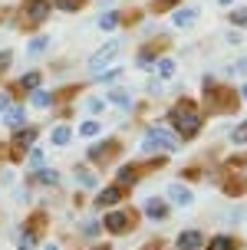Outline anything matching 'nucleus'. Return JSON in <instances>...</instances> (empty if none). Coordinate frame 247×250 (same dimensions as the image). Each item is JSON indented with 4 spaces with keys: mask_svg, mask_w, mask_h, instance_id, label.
<instances>
[{
    "mask_svg": "<svg viewBox=\"0 0 247 250\" xmlns=\"http://www.w3.org/2000/svg\"><path fill=\"white\" fill-rule=\"evenodd\" d=\"M168 122H172V128H175L181 138H195L198 132H201V112H198L195 102H188V99H178V102L172 105Z\"/></svg>",
    "mask_w": 247,
    "mask_h": 250,
    "instance_id": "1",
    "label": "nucleus"
},
{
    "mask_svg": "<svg viewBox=\"0 0 247 250\" xmlns=\"http://www.w3.org/2000/svg\"><path fill=\"white\" fill-rule=\"evenodd\" d=\"M204 89H208V92H204V96H208V99H204V105H208L211 112H231V109L237 105V96L231 92V89L214 86V83H208Z\"/></svg>",
    "mask_w": 247,
    "mask_h": 250,
    "instance_id": "2",
    "label": "nucleus"
},
{
    "mask_svg": "<svg viewBox=\"0 0 247 250\" xmlns=\"http://www.w3.org/2000/svg\"><path fill=\"white\" fill-rule=\"evenodd\" d=\"M142 148L145 151H175L178 148V138L172 135V132H165V128H148L145 138H142Z\"/></svg>",
    "mask_w": 247,
    "mask_h": 250,
    "instance_id": "3",
    "label": "nucleus"
},
{
    "mask_svg": "<svg viewBox=\"0 0 247 250\" xmlns=\"http://www.w3.org/2000/svg\"><path fill=\"white\" fill-rule=\"evenodd\" d=\"M119 53H122V40H109L106 46H99V50L89 56V69H102V66H109Z\"/></svg>",
    "mask_w": 247,
    "mask_h": 250,
    "instance_id": "4",
    "label": "nucleus"
},
{
    "mask_svg": "<svg viewBox=\"0 0 247 250\" xmlns=\"http://www.w3.org/2000/svg\"><path fill=\"white\" fill-rule=\"evenodd\" d=\"M49 13H53V0H26L23 3V17L30 23H43Z\"/></svg>",
    "mask_w": 247,
    "mask_h": 250,
    "instance_id": "5",
    "label": "nucleus"
},
{
    "mask_svg": "<svg viewBox=\"0 0 247 250\" xmlns=\"http://www.w3.org/2000/svg\"><path fill=\"white\" fill-rule=\"evenodd\" d=\"M106 230H112V234H125L129 227H132V214H125V211H112L106 214Z\"/></svg>",
    "mask_w": 247,
    "mask_h": 250,
    "instance_id": "6",
    "label": "nucleus"
},
{
    "mask_svg": "<svg viewBox=\"0 0 247 250\" xmlns=\"http://www.w3.org/2000/svg\"><path fill=\"white\" fill-rule=\"evenodd\" d=\"M33 142H37V128H17V135H13V155L20 158L26 148H33Z\"/></svg>",
    "mask_w": 247,
    "mask_h": 250,
    "instance_id": "7",
    "label": "nucleus"
},
{
    "mask_svg": "<svg viewBox=\"0 0 247 250\" xmlns=\"http://www.w3.org/2000/svg\"><path fill=\"white\" fill-rule=\"evenodd\" d=\"M115 148H119V142H115V138L96 142V145L89 148V162H106V158H112V155H115Z\"/></svg>",
    "mask_w": 247,
    "mask_h": 250,
    "instance_id": "8",
    "label": "nucleus"
},
{
    "mask_svg": "<svg viewBox=\"0 0 247 250\" xmlns=\"http://www.w3.org/2000/svg\"><path fill=\"white\" fill-rule=\"evenodd\" d=\"M195 20H198V7H175L172 23L178 26V30H188V26H195Z\"/></svg>",
    "mask_w": 247,
    "mask_h": 250,
    "instance_id": "9",
    "label": "nucleus"
},
{
    "mask_svg": "<svg viewBox=\"0 0 247 250\" xmlns=\"http://www.w3.org/2000/svg\"><path fill=\"white\" fill-rule=\"evenodd\" d=\"M119 201H122V188L115 185V188H106V191H99L96 208H112V204H119Z\"/></svg>",
    "mask_w": 247,
    "mask_h": 250,
    "instance_id": "10",
    "label": "nucleus"
},
{
    "mask_svg": "<svg viewBox=\"0 0 247 250\" xmlns=\"http://www.w3.org/2000/svg\"><path fill=\"white\" fill-rule=\"evenodd\" d=\"M175 244H178V250H198L201 244H204V237H201L198 230H185V234H178Z\"/></svg>",
    "mask_w": 247,
    "mask_h": 250,
    "instance_id": "11",
    "label": "nucleus"
},
{
    "mask_svg": "<svg viewBox=\"0 0 247 250\" xmlns=\"http://www.w3.org/2000/svg\"><path fill=\"white\" fill-rule=\"evenodd\" d=\"M168 198H172L175 204H181V208H188V204L195 201V194H191V191H188L185 185H172V188H168Z\"/></svg>",
    "mask_w": 247,
    "mask_h": 250,
    "instance_id": "12",
    "label": "nucleus"
},
{
    "mask_svg": "<svg viewBox=\"0 0 247 250\" xmlns=\"http://www.w3.org/2000/svg\"><path fill=\"white\" fill-rule=\"evenodd\" d=\"M3 122L10 125V128H23V125H26L23 105H10V109H7V115H3Z\"/></svg>",
    "mask_w": 247,
    "mask_h": 250,
    "instance_id": "13",
    "label": "nucleus"
},
{
    "mask_svg": "<svg viewBox=\"0 0 247 250\" xmlns=\"http://www.w3.org/2000/svg\"><path fill=\"white\" fill-rule=\"evenodd\" d=\"M40 83H43V76L33 69V73H23V76H20L17 89H20V92H33V89H40Z\"/></svg>",
    "mask_w": 247,
    "mask_h": 250,
    "instance_id": "14",
    "label": "nucleus"
},
{
    "mask_svg": "<svg viewBox=\"0 0 247 250\" xmlns=\"http://www.w3.org/2000/svg\"><path fill=\"white\" fill-rule=\"evenodd\" d=\"M30 102H33L37 109H49V105L56 102V96H53V92H46V89H33V92H30Z\"/></svg>",
    "mask_w": 247,
    "mask_h": 250,
    "instance_id": "15",
    "label": "nucleus"
},
{
    "mask_svg": "<svg viewBox=\"0 0 247 250\" xmlns=\"http://www.w3.org/2000/svg\"><path fill=\"white\" fill-rule=\"evenodd\" d=\"M129 185H138V168L135 165H122V168H119V188H129Z\"/></svg>",
    "mask_w": 247,
    "mask_h": 250,
    "instance_id": "16",
    "label": "nucleus"
},
{
    "mask_svg": "<svg viewBox=\"0 0 247 250\" xmlns=\"http://www.w3.org/2000/svg\"><path fill=\"white\" fill-rule=\"evenodd\" d=\"M145 214L152 217V221H165V214H168V208H165V201H145Z\"/></svg>",
    "mask_w": 247,
    "mask_h": 250,
    "instance_id": "17",
    "label": "nucleus"
},
{
    "mask_svg": "<svg viewBox=\"0 0 247 250\" xmlns=\"http://www.w3.org/2000/svg\"><path fill=\"white\" fill-rule=\"evenodd\" d=\"M49 43H53L49 37H33V40H30V46H26V56H43V53L49 50Z\"/></svg>",
    "mask_w": 247,
    "mask_h": 250,
    "instance_id": "18",
    "label": "nucleus"
},
{
    "mask_svg": "<svg viewBox=\"0 0 247 250\" xmlns=\"http://www.w3.org/2000/svg\"><path fill=\"white\" fill-rule=\"evenodd\" d=\"M119 23H122V13L119 10H106L99 17V30H115Z\"/></svg>",
    "mask_w": 247,
    "mask_h": 250,
    "instance_id": "19",
    "label": "nucleus"
},
{
    "mask_svg": "<svg viewBox=\"0 0 247 250\" xmlns=\"http://www.w3.org/2000/svg\"><path fill=\"white\" fill-rule=\"evenodd\" d=\"M119 76H122V66H109L106 73H102V69H96V73H92V79H96V83H115Z\"/></svg>",
    "mask_w": 247,
    "mask_h": 250,
    "instance_id": "20",
    "label": "nucleus"
},
{
    "mask_svg": "<svg viewBox=\"0 0 247 250\" xmlns=\"http://www.w3.org/2000/svg\"><path fill=\"white\" fill-rule=\"evenodd\" d=\"M49 138H53V145H69V138H73V128H69V125H56Z\"/></svg>",
    "mask_w": 247,
    "mask_h": 250,
    "instance_id": "21",
    "label": "nucleus"
},
{
    "mask_svg": "<svg viewBox=\"0 0 247 250\" xmlns=\"http://www.w3.org/2000/svg\"><path fill=\"white\" fill-rule=\"evenodd\" d=\"M155 73H158V79H172V76H175V60L161 56V60L155 62Z\"/></svg>",
    "mask_w": 247,
    "mask_h": 250,
    "instance_id": "22",
    "label": "nucleus"
},
{
    "mask_svg": "<svg viewBox=\"0 0 247 250\" xmlns=\"http://www.w3.org/2000/svg\"><path fill=\"white\" fill-rule=\"evenodd\" d=\"M106 102H115V105H122V109H132V96L122 92V89H112L109 96H106Z\"/></svg>",
    "mask_w": 247,
    "mask_h": 250,
    "instance_id": "23",
    "label": "nucleus"
},
{
    "mask_svg": "<svg viewBox=\"0 0 247 250\" xmlns=\"http://www.w3.org/2000/svg\"><path fill=\"white\" fill-rule=\"evenodd\" d=\"M99 132H102V122H96V119H86V122L79 125V135L83 138H96Z\"/></svg>",
    "mask_w": 247,
    "mask_h": 250,
    "instance_id": "24",
    "label": "nucleus"
},
{
    "mask_svg": "<svg viewBox=\"0 0 247 250\" xmlns=\"http://www.w3.org/2000/svg\"><path fill=\"white\" fill-rule=\"evenodd\" d=\"M155 46H145V50L138 53V66H142V69H155Z\"/></svg>",
    "mask_w": 247,
    "mask_h": 250,
    "instance_id": "25",
    "label": "nucleus"
},
{
    "mask_svg": "<svg viewBox=\"0 0 247 250\" xmlns=\"http://www.w3.org/2000/svg\"><path fill=\"white\" fill-rule=\"evenodd\" d=\"M86 0H53V10H63V13H76Z\"/></svg>",
    "mask_w": 247,
    "mask_h": 250,
    "instance_id": "26",
    "label": "nucleus"
},
{
    "mask_svg": "<svg viewBox=\"0 0 247 250\" xmlns=\"http://www.w3.org/2000/svg\"><path fill=\"white\" fill-rule=\"evenodd\" d=\"M37 181H40V185H56V181H60V175H56L53 168H40V171H37Z\"/></svg>",
    "mask_w": 247,
    "mask_h": 250,
    "instance_id": "27",
    "label": "nucleus"
},
{
    "mask_svg": "<svg viewBox=\"0 0 247 250\" xmlns=\"http://www.w3.org/2000/svg\"><path fill=\"white\" fill-rule=\"evenodd\" d=\"M76 181L86 185V188H96V175H92L89 168H76Z\"/></svg>",
    "mask_w": 247,
    "mask_h": 250,
    "instance_id": "28",
    "label": "nucleus"
},
{
    "mask_svg": "<svg viewBox=\"0 0 247 250\" xmlns=\"http://www.w3.org/2000/svg\"><path fill=\"white\" fill-rule=\"evenodd\" d=\"M208 250H234V240L231 237H214L208 244Z\"/></svg>",
    "mask_w": 247,
    "mask_h": 250,
    "instance_id": "29",
    "label": "nucleus"
},
{
    "mask_svg": "<svg viewBox=\"0 0 247 250\" xmlns=\"http://www.w3.org/2000/svg\"><path fill=\"white\" fill-rule=\"evenodd\" d=\"M181 0H152V10L155 13H165V10H172V7H178Z\"/></svg>",
    "mask_w": 247,
    "mask_h": 250,
    "instance_id": "30",
    "label": "nucleus"
},
{
    "mask_svg": "<svg viewBox=\"0 0 247 250\" xmlns=\"http://www.w3.org/2000/svg\"><path fill=\"white\" fill-rule=\"evenodd\" d=\"M231 138H234V145H247V122L237 125L234 132H231Z\"/></svg>",
    "mask_w": 247,
    "mask_h": 250,
    "instance_id": "31",
    "label": "nucleus"
},
{
    "mask_svg": "<svg viewBox=\"0 0 247 250\" xmlns=\"http://www.w3.org/2000/svg\"><path fill=\"white\" fill-rule=\"evenodd\" d=\"M227 20H231L234 26H247V10H231V13H227Z\"/></svg>",
    "mask_w": 247,
    "mask_h": 250,
    "instance_id": "32",
    "label": "nucleus"
},
{
    "mask_svg": "<svg viewBox=\"0 0 247 250\" xmlns=\"http://www.w3.org/2000/svg\"><path fill=\"white\" fill-rule=\"evenodd\" d=\"M17 247H20V250H33V247H37V237H33V234H20Z\"/></svg>",
    "mask_w": 247,
    "mask_h": 250,
    "instance_id": "33",
    "label": "nucleus"
},
{
    "mask_svg": "<svg viewBox=\"0 0 247 250\" xmlns=\"http://www.w3.org/2000/svg\"><path fill=\"white\" fill-rule=\"evenodd\" d=\"M86 109H89L92 115H96V112H102V109H106V99H99V96H92V99H86Z\"/></svg>",
    "mask_w": 247,
    "mask_h": 250,
    "instance_id": "34",
    "label": "nucleus"
},
{
    "mask_svg": "<svg viewBox=\"0 0 247 250\" xmlns=\"http://www.w3.org/2000/svg\"><path fill=\"white\" fill-rule=\"evenodd\" d=\"M99 227H102L99 221H86V227H83V234H86V237H96V234H99Z\"/></svg>",
    "mask_w": 247,
    "mask_h": 250,
    "instance_id": "35",
    "label": "nucleus"
},
{
    "mask_svg": "<svg viewBox=\"0 0 247 250\" xmlns=\"http://www.w3.org/2000/svg\"><path fill=\"white\" fill-rule=\"evenodd\" d=\"M227 73H241V76H247V56H244V60H237L234 66H227Z\"/></svg>",
    "mask_w": 247,
    "mask_h": 250,
    "instance_id": "36",
    "label": "nucleus"
},
{
    "mask_svg": "<svg viewBox=\"0 0 247 250\" xmlns=\"http://www.w3.org/2000/svg\"><path fill=\"white\" fill-rule=\"evenodd\" d=\"M10 60H13V56H10V50H3V53H0V76L7 73V66H10Z\"/></svg>",
    "mask_w": 247,
    "mask_h": 250,
    "instance_id": "37",
    "label": "nucleus"
},
{
    "mask_svg": "<svg viewBox=\"0 0 247 250\" xmlns=\"http://www.w3.org/2000/svg\"><path fill=\"white\" fill-rule=\"evenodd\" d=\"M30 165H43V148H33V151H30Z\"/></svg>",
    "mask_w": 247,
    "mask_h": 250,
    "instance_id": "38",
    "label": "nucleus"
},
{
    "mask_svg": "<svg viewBox=\"0 0 247 250\" xmlns=\"http://www.w3.org/2000/svg\"><path fill=\"white\" fill-rule=\"evenodd\" d=\"M10 109V92H0V112H7Z\"/></svg>",
    "mask_w": 247,
    "mask_h": 250,
    "instance_id": "39",
    "label": "nucleus"
},
{
    "mask_svg": "<svg viewBox=\"0 0 247 250\" xmlns=\"http://www.w3.org/2000/svg\"><path fill=\"white\" fill-rule=\"evenodd\" d=\"M241 99H244V102H247V86H244V89H241Z\"/></svg>",
    "mask_w": 247,
    "mask_h": 250,
    "instance_id": "40",
    "label": "nucleus"
},
{
    "mask_svg": "<svg viewBox=\"0 0 247 250\" xmlns=\"http://www.w3.org/2000/svg\"><path fill=\"white\" fill-rule=\"evenodd\" d=\"M218 3H224V7H231V3H234V0H218Z\"/></svg>",
    "mask_w": 247,
    "mask_h": 250,
    "instance_id": "41",
    "label": "nucleus"
},
{
    "mask_svg": "<svg viewBox=\"0 0 247 250\" xmlns=\"http://www.w3.org/2000/svg\"><path fill=\"white\" fill-rule=\"evenodd\" d=\"M46 250H60V247H56V244H49V247H46Z\"/></svg>",
    "mask_w": 247,
    "mask_h": 250,
    "instance_id": "42",
    "label": "nucleus"
},
{
    "mask_svg": "<svg viewBox=\"0 0 247 250\" xmlns=\"http://www.w3.org/2000/svg\"><path fill=\"white\" fill-rule=\"evenodd\" d=\"M145 250H155V247H145Z\"/></svg>",
    "mask_w": 247,
    "mask_h": 250,
    "instance_id": "43",
    "label": "nucleus"
},
{
    "mask_svg": "<svg viewBox=\"0 0 247 250\" xmlns=\"http://www.w3.org/2000/svg\"><path fill=\"white\" fill-rule=\"evenodd\" d=\"M244 30H247V26H244Z\"/></svg>",
    "mask_w": 247,
    "mask_h": 250,
    "instance_id": "44",
    "label": "nucleus"
}]
</instances>
